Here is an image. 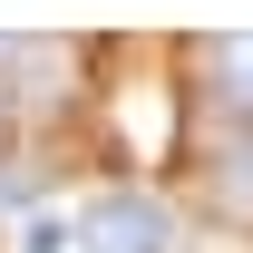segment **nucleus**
<instances>
[{
    "label": "nucleus",
    "mask_w": 253,
    "mask_h": 253,
    "mask_svg": "<svg viewBox=\"0 0 253 253\" xmlns=\"http://www.w3.org/2000/svg\"><path fill=\"white\" fill-rule=\"evenodd\" d=\"M78 244H88V253H175V214H166V195L117 185V195H97V205H88Z\"/></svg>",
    "instance_id": "1"
},
{
    "label": "nucleus",
    "mask_w": 253,
    "mask_h": 253,
    "mask_svg": "<svg viewBox=\"0 0 253 253\" xmlns=\"http://www.w3.org/2000/svg\"><path fill=\"white\" fill-rule=\"evenodd\" d=\"M195 185H205V205L234 224H253V126H224V136H205L195 146Z\"/></svg>",
    "instance_id": "2"
},
{
    "label": "nucleus",
    "mask_w": 253,
    "mask_h": 253,
    "mask_svg": "<svg viewBox=\"0 0 253 253\" xmlns=\"http://www.w3.org/2000/svg\"><path fill=\"white\" fill-rule=\"evenodd\" d=\"M195 78H205V97H214L234 126H253V30H234V39H195Z\"/></svg>",
    "instance_id": "3"
}]
</instances>
